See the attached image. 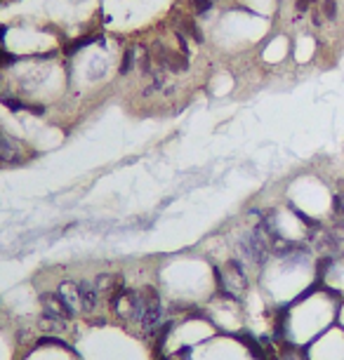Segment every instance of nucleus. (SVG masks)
I'll list each match as a JSON object with an SVG mask.
<instances>
[{
    "mask_svg": "<svg viewBox=\"0 0 344 360\" xmlns=\"http://www.w3.org/2000/svg\"><path fill=\"white\" fill-rule=\"evenodd\" d=\"M142 292V301H144V316H142V332L144 334H156L160 325H163V308H160V294L156 287L146 285L139 290Z\"/></svg>",
    "mask_w": 344,
    "mask_h": 360,
    "instance_id": "f257e3e1",
    "label": "nucleus"
},
{
    "mask_svg": "<svg viewBox=\"0 0 344 360\" xmlns=\"http://www.w3.org/2000/svg\"><path fill=\"white\" fill-rule=\"evenodd\" d=\"M40 306H43V316L57 318L62 322H68L73 318V308L59 297V292H43L40 294Z\"/></svg>",
    "mask_w": 344,
    "mask_h": 360,
    "instance_id": "f03ea898",
    "label": "nucleus"
},
{
    "mask_svg": "<svg viewBox=\"0 0 344 360\" xmlns=\"http://www.w3.org/2000/svg\"><path fill=\"white\" fill-rule=\"evenodd\" d=\"M0 162L2 165H19L24 162V146L14 141L12 137L0 132Z\"/></svg>",
    "mask_w": 344,
    "mask_h": 360,
    "instance_id": "7ed1b4c3",
    "label": "nucleus"
},
{
    "mask_svg": "<svg viewBox=\"0 0 344 360\" xmlns=\"http://www.w3.org/2000/svg\"><path fill=\"white\" fill-rule=\"evenodd\" d=\"M78 287H80V308H83V313L90 316L99 304V290L94 287L92 280H78Z\"/></svg>",
    "mask_w": 344,
    "mask_h": 360,
    "instance_id": "20e7f679",
    "label": "nucleus"
},
{
    "mask_svg": "<svg viewBox=\"0 0 344 360\" xmlns=\"http://www.w3.org/2000/svg\"><path fill=\"white\" fill-rule=\"evenodd\" d=\"M57 292H59V297L66 301L71 308H76V304H80V287H78V280H62L59 285H57Z\"/></svg>",
    "mask_w": 344,
    "mask_h": 360,
    "instance_id": "39448f33",
    "label": "nucleus"
},
{
    "mask_svg": "<svg viewBox=\"0 0 344 360\" xmlns=\"http://www.w3.org/2000/svg\"><path fill=\"white\" fill-rule=\"evenodd\" d=\"M174 21H177V31H182L186 38H191L194 42H203V33H200V28L196 26V21L191 19V17H184V14H174Z\"/></svg>",
    "mask_w": 344,
    "mask_h": 360,
    "instance_id": "423d86ee",
    "label": "nucleus"
},
{
    "mask_svg": "<svg viewBox=\"0 0 344 360\" xmlns=\"http://www.w3.org/2000/svg\"><path fill=\"white\" fill-rule=\"evenodd\" d=\"M238 341H240V344H245V348L252 353V358H255V360H264V356H266L264 344H262L259 339H255L250 332L238 334Z\"/></svg>",
    "mask_w": 344,
    "mask_h": 360,
    "instance_id": "0eeeda50",
    "label": "nucleus"
},
{
    "mask_svg": "<svg viewBox=\"0 0 344 360\" xmlns=\"http://www.w3.org/2000/svg\"><path fill=\"white\" fill-rule=\"evenodd\" d=\"M94 36L92 33H87V36H80V38H73V40H68L66 45L62 47V52L66 54V57H73V54H78L83 47H87V45H92L94 42Z\"/></svg>",
    "mask_w": 344,
    "mask_h": 360,
    "instance_id": "6e6552de",
    "label": "nucleus"
},
{
    "mask_svg": "<svg viewBox=\"0 0 344 360\" xmlns=\"http://www.w3.org/2000/svg\"><path fill=\"white\" fill-rule=\"evenodd\" d=\"M0 104H2V106H7L12 113H19V111H26V108H28L26 101L17 99V97H12V94H2V97H0Z\"/></svg>",
    "mask_w": 344,
    "mask_h": 360,
    "instance_id": "1a4fd4ad",
    "label": "nucleus"
},
{
    "mask_svg": "<svg viewBox=\"0 0 344 360\" xmlns=\"http://www.w3.org/2000/svg\"><path fill=\"white\" fill-rule=\"evenodd\" d=\"M321 14H323V19L335 21V19H337V0H323V5H321Z\"/></svg>",
    "mask_w": 344,
    "mask_h": 360,
    "instance_id": "9d476101",
    "label": "nucleus"
},
{
    "mask_svg": "<svg viewBox=\"0 0 344 360\" xmlns=\"http://www.w3.org/2000/svg\"><path fill=\"white\" fill-rule=\"evenodd\" d=\"M132 64H134V50H132V47H128V50L123 52V61H120L118 73H120V76H128V73H130V68H132Z\"/></svg>",
    "mask_w": 344,
    "mask_h": 360,
    "instance_id": "9b49d317",
    "label": "nucleus"
},
{
    "mask_svg": "<svg viewBox=\"0 0 344 360\" xmlns=\"http://www.w3.org/2000/svg\"><path fill=\"white\" fill-rule=\"evenodd\" d=\"M19 61V57L12 52H7V50H0V68H7V66H14Z\"/></svg>",
    "mask_w": 344,
    "mask_h": 360,
    "instance_id": "f8f14e48",
    "label": "nucleus"
},
{
    "mask_svg": "<svg viewBox=\"0 0 344 360\" xmlns=\"http://www.w3.org/2000/svg\"><path fill=\"white\" fill-rule=\"evenodd\" d=\"M191 5H194V10H196V14H205L212 10V0H191Z\"/></svg>",
    "mask_w": 344,
    "mask_h": 360,
    "instance_id": "ddd939ff",
    "label": "nucleus"
},
{
    "mask_svg": "<svg viewBox=\"0 0 344 360\" xmlns=\"http://www.w3.org/2000/svg\"><path fill=\"white\" fill-rule=\"evenodd\" d=\"M174 36H177V42H179V52L189 57V40H186V36L182 31H177V28H174Z\"/></svg>",
    "mask_w": 344,
    "mask_h": 360,
    "instance_id": "4468645a",
    "label": "nucleus"
},
{
    "mask_svg": "<svg viewBox=\"0 0 344 360\" xmlns=\"http://www.w3.org/2000/svg\"><path fill=\"white\" fill-rule=\"evenodd\" d=\"M26 111L33 113V116H43V113H45V106H43V104H28Z\"/></svg>",
    "mask_w": 344,
    "mask_h": 360,
    "instance_id": "2eb2a0df",
    "label": "nucleus"
},
{
    "mask_svg": "<svg viewBox=\"0 0 344 360\" xmlns=\"http://www.w3.org/2000/svg\"><path fill=\"white\" fill-rule=\"evenodd\" d=\"M311 2H314V0H297V5H295V7H297L300 12H306V10L311 7Z\"/></svg>",
    "mask_w": 344,
    "mask_h": 360,
    "instance_id": "dca6fc26",
    "label": "nucleus"
},
{
    "mask_svg": "<svg viewBox=\"0 0 344 360\" xmlns=\"http://www.w3.org/2000/svg\"><path fill=\"white\" fill-rule=\"evenodd\" d=\"M7 24H0V50H5V36H7Z\"/></svg>",
    "mask_w": 344,
    "mask_h": 360,
    "instance_id": "f3484780",
    "label": "nucleus"
},
{
    "mask_svg": "<svg viewBox=\"0 0 344 360\" xmlns=\"http://www.w3.org/2000/svg\"><path fill=\"white\" fill-rule=\"evenodd\" d=\"M189 356H191V346H182L179 351H177V358L179 360H186Z\"/></svg>",
    "mask_w": 344,
    "mask_h": 360,
    "instance_id": "a211bd4d",
    "label": "nucleus"
},
{
    "mask_svg": "<svg viewBox=\"0 0 344 360\" xmlns=\"http://www.w3.org/2000/svg\"><path fill=\"white\" fill-rule=\"evenodd\" d=\"M314 26H323V14L314 12Z\"/></svg>",
    "mask_w": 344,
    "mask_h": 360,
    "instance_id": "6ab92c4d",
    "label": "nucleus"
},
{
    "mask_svg": "<svg viewBox=\"0 0 344 360\" xmlns=\"http://www.w3.org/2000/svg\"><path fill=\"white\" fill-rule=\"evenodd\" d=\"M156 360H170V356H165V353H163V356H156Z\"/></svg>",
    "mask_w": 344,
    "mask_h": 360,
    "instance_id": "aec40b11",
    "label": "nucleus"
}]
</instances>
